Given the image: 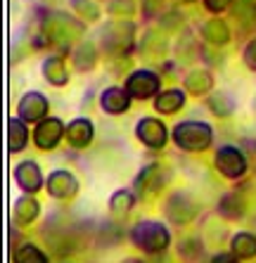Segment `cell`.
Instances as JSON below:
<instances>
[{"instance_id": "27", "label": "cell", "mask_w": 256, "mask_h": 263, "mask_svg": "<svg viewBox=\"0 0 256 263\" xmlns=\"http://www.w3.org/2000/svg\"><path fill=\"white\" fill-rule=\"evenodd\" d=\"M74 7H76V12L83 19H88V22H95V19L100 17L98 5H93L90 0H74Z\"/></svg>"}, {"instance_id": "10", "label": "cell", "mask_w": 256, "mask_h": 263, "mask_svg": "<svg viewBox=\"0 0 256 263\" xmlns=\"http://www.w3.org/2000/svg\"><path fill=\"white\" fill-rule=\"evenodd\" d=\"M43 114H48V102L38 92H29L19 102V117L24 121H38Z\"/></svg>"}, {"instance_id": "9", "label": "cell", "mask_w": 256, "mask_h": 263, "mask_svg": "<svg viewBox=\"0 0 256 263\" xmlns=\"http://www.w3.org/2000/svg\"><path fill=\"white\" fill-rule=\"evenodd\" d=\"M62 133H64V126L60 119H45L36 128V145L41 149H52L60 142Z\"/></svg>"}, {"instance_id": "1", "label": "cell", "mask_w": 256, "mask_h": 263, "mask_svg": "<svg viewBox=\"0 0 256 263\" xmlns=\"http://www.w3.org/2000/svg\"><path fill=\"white\" fill-rule=\"evenodd\" d=\"M173 138H176L178 147L190 149V152H199V149H207L211 145V128L199 121H185L176 126Z\"/></svg>"}, {"instance_id": "14", "label": "cell", "mask_w": 256, "mask_h": 263, "mask_svg": "<svg viewBox=\"0 0 256 263\" xmlns=\"http://www.w3.org/2000/svg\"><path fill=\"white\" fill-rule=\"evenodd\" d=\"M67 140L71 142L74 147H85V145H88V142L93 140V126H90V121H85V119H76L74 123H69Z\"/></svg>"}, {"instance_id": "3", "label": "cell", "mask_w": 256, "mask_h": 263, "mask_svg": "<svg viewBox=\"0 0 256 263\" xmlns=\"http://www.w3.org/2000/svg\"><path fill=\"white\" fill-rule=\"evenodd\" d=\"M133 24L131 22H112V24L104 26V33H102V43L104 48L114 52V55H121L131 48L133 43Z\"/></svg>"}, {"instance_id": "23", "label": "cell", "mask_w": 256, "mask_h": 263, "mask_svg": "<svg viewBox=\"0 0 256 263\" xmlns=\"http://www.w3.org/2000/svg\"><path fill=\"white\" fill-rule=\"evenodd\" d=\"M74 60H76V67H79V69H90L93 64H95V48H93V43H88V41H85V43L76 50Z\"/></svg>"}, {"instance_id": "8", "label": "cell", "mask_w": 256, "mask_h": 263, "mask_svg": "<svg viewBox=\"0 0 256 263\" xmlns=\"http://www.w3.org/2000/svg\"><path fill=\"white\" fill-rule=\"evenodd\" d=\"M138 138L145 142L147 147H164L166 145V126L157 119H142L138 123Z\"/></svg>"}, {"instance_id": "18", "label": "cell", "mask_w": 256, "mask_h": 263, "mask_svg": "<svg viewBox=\"0 0 256 263\" xmlns=\"http://www.w3.org/2000/svg\"><path fill=\"white\" fill-rule=\"evenodd\" d=\"M204 38H207L209 43L223 45V43H228L230 31H228V26H226L223 19H209L207 24H204Z\"/></svg>"}, {"instance_id": "22", "label": "cell", "mask_w": 256, "mask_h": 263, "mask_svg": "<svg viewBox=\"0 0 256 263\" xmlns=\"http://www.w3.org/2000/svg\"><path fill=\"white\" fill-rule=\"evenodd\" d=\"M232 249H235V254H237L240 258H251L256 256V237L254 235H235V239H232Z\"/></svg>"}, {"instance_id": "31", "label": "cell", "mask_w": 256, "mask_h": 263, "mask_svg": "<svg viewBox=\"0 0 256 263\" xmlns=\"http://www.w3.org/2000/svg\"><path fill=\"white\" fill-rule=\"evenodd\" d=\"M157 171H159V166H150V168H145V173L138 178V187H145V185L150 183V178H152Z\"/></svg>"}, {"instance_id": "21", "label": "cell", "mask_w": 256, "mask_h": 263, "mask_svg": "<svg viewBox=\"0 0 256 263\" xmlns=\"http://www.w3.org/2000/svg\"><path fill=\"white\" fill-rule=\"evenodd\" d=\"M38 216V202L31 199V197H22L17 204H14V220L17 223H31V220Z\"/></svg>"}, {"instance_id": "7", "label": "cell", "mask_w": 256, "mask_h": 263, "mask_svg": "<svg viewBox=\"0 0 256 263\" xmlns=\"http://www.w3.org/2000/svg\"><path fill=\"white\" fill-rule=\"evenodd\" d=\"M128 92L138 100H147L157 95L159 90V79L154 76L152 71H135L131 79H128Z\"/></svg>"}, {"instance_id": "25", "label": "cell", "mask_w": 256, "mask_h": 263, "mask_svg": "<svg viewBox=\"0 0 256 263\" xmlns=\"http://www.w3.org/2000/svg\"><path fill=\"white\" fill-rule=\"evenodd\" d=\"M209 107H211L218 117H228V114H232V100L226 98V95H221V92H216V95H211V100H209Z\"/></svg>"}, {"instance_id": "33", "label": "cell", "mask_w": 256, "mask_h": 263, "mask_svg": "<svg viewBox=\"0 0 256 263\" xmlns=\"http://www.w3.org/2000/svg\"><path fill=\"white\" fill-rule=\"evenodd\" d=\"M159 7H161V0H145V12L147 14L159 12Z\"/></svg>"}, {"instance_id": "15", "label": "cell", "mask_w": 256, "mask_h": 263, "mask_svg": "<svg viewBox=\"0 0 256 263\" xmlns=\"http://www.w3.org/2000/svg\"><path fill=\"white\" fill-rule=\"evenodd\" d=\"M7 147H10V152H22L26 147V140H29V135H26V126L19 119H10L7 123Z\"/></svg>"}, {"instance_id": "24", "label": "cell", "mask_w": 256, "mask_h": 263, "mask_svg": "<svg viewBox=\"0 0 256 263\" xmlns=\"http://www.w3.org/2000/svg\"><path fill=\"white\" fill-rule=\"evenodd\" d=\"M14 263H45V256L33 245H24L14 254Z\"/></svg>"}, {"instance_id": "34", "label": "cell", "mask_w": 256, "mask_h": 263, "mask_svg": "<svg viewBox=\"0 0 256 263\" xmlns=\"http://www.w3.org/2000/svg\"><path fill=\"white\" fill-rule=\"evenodd\" d=\"M211 263H237V261H235V256H230V254H218Z\"/></svg>"}, {"instance_id": "19", "label": "cell", "mask_w": 256, "mask_h": 263, "mask_svg": "<svg viewBox=\"0 0 256 263\" xmlns=\"http://www.w3.org/2000/svg\"><path fill=\"white\" fill-rule=\"evenodd\" d=\"M221 214L226 216V218L235 220V218H242L244 209H247V204H244L242 195H235V192H230V195H226L223 199H221Z\"/></svg>"}, {"instance_id": "20", "label": "cell", "mask_w": 256, "mask_h": 263, "mask_svg": "<svg viewBox=\"0 0 256 263\" xmlns=\"http://www.w3.org/2000/svg\"><path fill=\"white\" fill-rule=\"evenodd\" d=\"M185 88H188L190 92H195V95H204V92H209L213 88V79L209 71H192L185 79Z\"/></svg>"}, {"instance_id": "29", "label": "cell", "mask_w": 256, "mask_h": 263, "mask_svg": "<svg viewBox=\"0 0 256 263\" xmlns=\"http://www.w3.org/2000/svg\"><path fill=\"white\" fill-rule=\"evenodd\" d=\"M244 62L249 69H256V41H251L247 48H244Z\"/></svg>"}, {"instance_id": "11", "label": "cell", "mask_w": 256, "mask_h": 263, "mask_svg": "<svg viewBox=\"0 0 256 263\" xmlns=\"http://www.w3.org/2000/svg\"><path fill=\"white\" fill-rule=\"evenodd\" d=\"M48 190H50V195L52 197L64 199V197H71L74 192L79 190V183H76V178H74L71 173L57 171V173H52V176L48 178Z\"/></svg>"}, {"instance_id": "6", "label": "cell", "mask_w": 256, "mask_h": 263, "mask_svg": "<svg viewBox=\"0 0 256 263\" xmlns=\"http://www.w3.org/2000/svg\"><path fill=\"white\" fill-rule=\"evenodd\" d=\"M216 166L218 171L228 178H240L244 171H247V161H244L242 152H237L235 147H223L216 154Z\"/></svg>"}, {"instance_id": "30", "label": "cell", "mask_w": 256, "mask_h": 263, "mask_svg": "<svg viewBox=\"0 0 256 263\" xmlns=\"http://www.w3.org/2000/svg\"><path fill=\"white\" fill-rule=\"evenodd\" d=\"M180 251H183L188 258H195V256H199V245H197L195 239H188V242H183V247H180Z\"/></svg>"}, {"instance_id": "13", "label": "cell", "mask_w": 256, "mask_h": 263, "mask_svg": "<svg viewBox=\"0 0 256 263\" xmlns=\"http://www.w3.org/2000/svg\"><path fill=\"white\" fill-rule=\"evenodd\" d=\"M17 183L22 185L26 192L41 190L43 176H41V171H38V166L33 164V161H24V164L17 166Z\"/></svg>"}, {"instance_id": "2", "label": "cell", "mask_w": 256, "mask_h": 263, "mask_svg": "<svg viewBox=\"0 0 256 263\" xmlns=\"http://www.w3.org/2000/svg\"><path fill=\"white\" fill-rule=\"evenodd\" d=\"M133 239H135V245L142 247L145 251H161L169 245V233H166V228H161L159 223L145 220V223H138V226H135Z\"/></svg>"}, {"instance_id": "16", "label": "cell", "mask_w": 256, "mask_h": 263, "mask_svg": "<svg viewBox=\"0 0 256 263\" xmlns=\"http://www.w3.org/2000/svg\"><path fill=\"white\" fill-rule=\"evenodd\" d=\"M183 102H185V95L180 90H166L157 98L154 109L161 111V114H173V111H178L183 107Z\"/></svg>"}, {"instance_id": "4", "label": "cell", "mask_w": 256, "mask_h": 263, "mask_svg": "<svg viewBox=\"0 0 256 263\" xmlns=\"http://www.w3.org/2000/svg\"><path fill=\"white\" fill-rule=\"evenodd\" d=\"M45 33H48L50 38H55L57 43L67 45L83 36V24H79L76 19L64 17V14H55V17L45 19Z\"/></svg>"}, {"instance_id": "17", "label": "cell", "mask_w": 256, "mask_h": 263, "mask_svg": "<svg viewBox=\"0 0 256 263\" xmlns=\"http://www.w3.org/2000/svg\"><path fill=\"white\" fill-rule=\"evenodd\" d=\"M43 73H45V79H48L52 86H64L69 81L67 67H64V62H62L60 57H52V60L45 62V64H43Z\"/></svg>"}, {"instance_id": "28", "label": "cell", "mask_w": 256, "mask_h": 263, "mask_svg": "<svg viewBox=\"0 0 256 263\" xmlns=\"http://www.w3.org/2000/svg\"><path fill=\"white\" fill-rule=\"evenodd\" d=\"M109 204L114 211H128V209L133 206V195L131 192H116Z\"/></svg>"}, {"instance_id": "35", "label": "cell", "mask_w": 256, "mask_h": 263, "mask_svg": "<svg viewBox=\"0 0 256 263\" xmlns=\"http://www.w3.org/2000/svg\"><path fill=\"white\" fill-rule=\"evenodd\" d=\"M123 263H142V261H135V258H128V261H123Z\"/></svg>"}, {"instance_id": "26", "label": "cell", "mask_w": 256, "mask_h": 263, "mask_svg": "<svg viewBox=\"0 0 256 263\" xmlns=\"http://www.w3.org/2000/svg\"><path fill=\"white\" fill-rule=\"evenodd\" d=\"M232 12H235V17H237V19H254L256 3H254V0H235Z\"/></svg>"}, {"instance_id": "5", "label": "cell", "mask_w": 256, "mask_h": 263, "mask_svg": "<svg viewBox=\"0 0 256 263\" xmlns=\"http://www.w3.org/2000/svg\"><path fill=\"white\" fill-rule=\"evenodd\" d=\"M166 211H169V218L173 223H190V220H195L197 214H199V204L188 195H173L166 204Z\"/></svg>"}, {"instance_id": "36", "label": "cell", "mask_w": 256, "mask_h": 263, "mask_svg": "<svg viewBox=\"0 0 256 263\" xmlns=\"http://www.w3.org/2000/svg\"><path fill=\"white\" fill-rule=\"evenodd\" d=\"M185 3H192V0H185Z\"/></svg>"}, {"instance_id": "12", "label": "cell", "mask_w": 256, "mask_h": 263, "mask_svg": "<svg viewBox=\"0 0 256 263\" xmlns=\"http://www.w3.org/2000/svg\"><path fill=\"white\" fill-rule=\"evenodd\" d=\"M128 102H131V92L121 90V88H107L100 98V104H102L104 111L109 114H121V111L128 109Z\"/></svg>"}, {"instance_id": "32", "label": "cell", "mask_w": 256, "mask_h": 263, "mask_svg": "<svg viewBox=\"0 0 256 263\" xmlns=\"http://www.w3.org/2000/svg\"><path fill=\"white\" fill-rule=\"evenodd\" d=\"M230 5V0H207V7L211 12H221V10H226Z\"/></svg>"}]
</instances>
